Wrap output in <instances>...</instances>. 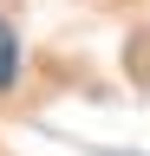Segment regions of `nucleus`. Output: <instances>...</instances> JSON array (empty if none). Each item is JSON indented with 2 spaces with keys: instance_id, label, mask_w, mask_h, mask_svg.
Listing matches in <instances>:
<instances>
[{
  "instance_id": "nucleus-1",
  "label": "nucleus",
  "mask_w": 150,
  "mask_h": 156,
  "mask_svg": "<svg viewBox=\"0 0 150 156\" xmlns=\"http://www.w3.org/2000/svg\"><path fill=\"white\" fill-rule=\"evenodd\" d=\"M20 85V33L0 20V91H13Z\"/></svg>"
}]
</instances>
